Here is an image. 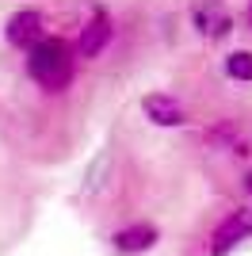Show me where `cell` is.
<instances>
[{"label":"cell","mask_w":252,"mask_h":256,"mask_svg":"<svg viewBox=\"0 0 252 256\" xmlns=\"http://www.w3.org/2000/svg\"><path fill=\"white\" fill-rule=\"evenodd\" d=\"M23 73L42 96H65L76 84V73H80L76 42H69L62 34H46L38 46L23 54Z\"/></svg>","instance_id":"1"},{"label":"cell","mask_w":252,"mask_h":256,"mask_svg":"<svg viewBox=\"0 0 252 256\" xmlns=\"http://www.w3.org/2000/svg\"><path fill=\"white\" fill-rule=\"evenodd\" d=\"M202 142L210 150H226L233 157H252V138L244 134V126L230 115H218L202 126Z\"/></svg>","instance_id":"6"},{"label":"cell","mask_w":252,"mask_h":256,"mask_svg":"<svg viewBox=\"0 0 252 256\" xmlns=\"http://www.w3.org/2000/svg\"><path fill=\"white\" fill-rule=\"evenodd\" d=\"M142 115L160 130H176V126H188L191 115H188V104L172 92H149L142 96Z\"/></svg>","instance_id":"7"},{"label":"cell","mask_w":252,"mask_h":256,"mask_svg":"<svg viewBox=\"0 0 252 256\" xmlns=\"http://www.w3.org/2000/svg\"><path fill=\"white\" fill-rule=\"evenodd\" d=\"M160 241V230L153 222H130L122 226V230H115L111 234V248H115L118 256H142L149 252V248Z\"/></svg>","instance_id":"8"},{"label":"cell","mask_w":252,"mask_h":256,"mask_svg":"<svg viewBox=\"0 0 252 256\" xmlns=\"http://www.w3.org/2000/svg\"><path fill=\"white\" fill-rule=\"evenodd\" d=\"M76 54H80V62H96V58H104L107 46L115 42V20H111V12L107 8H92L84 16L80 31H76Z\"/></svg>","instance_id":"3"},{"label":"cell","mask_w":252,"mask_h":256,"mask_svg":"<svg viewBox=\"0 0 252 256\" xmlns=\"http://www.w3.org/2000/svg\"><path fill=\"white\" fill-rule=\"evenodd\" d=\"M188 20L195 27V34L206 38V42H226L237 31V16H233V8L226 0H191Z\"/></svg>","instance_id":"2"},{"label":"cell","mask_w":252,"mask_h":256,"mask_svg":"<svg viewBox=\"0 0 252 256\" xmlns=\"http://www.w3.org/2000/svg\"><path fill=\"white\" fill-rule=\"evenodd\" d=\"M46 34H50V23H46V12L42 8H16L8 20H4V42H8L12 50H20V54L38 46Z\"/></svg>","instance_id":"4"},{"label":"cell","mask_w":252,"mask_h":256,"mask_svg":"<svg viewBox=\"0 0 252 256\" xmlns=\"http://www.w3.org/2000/svg\"><path fill=\"white\" fill-rule=\"evenodd\" d=\"M244 192H248V199H252V168L244 172Z\"/></svg>","instance_id":"11"},{"label":"cell","mask_w":252,"mask_h":256,"mask_svg":"<svg viewBox=\"0 0 252 256\" xmlns=\"http://www.w3.org/2000/svg\"><path fill=\"white\" fill-rule=\"evenodd\" d=\"M252 241V206H237L214 226V234H210V245L206 252L210 256H230L237 245Z\"/></svg>","instance_id":"5"},{"label":"cell","mask_w":252,"mask_h":256,"mask_svg":"<svg viewBox=\"0 0 252 256\" xmlns=\"http://www.w3.org/2000/svg\"><path fill=\"white\" fill-rule=\"evenodd\" d=\"M222 69H226V76L233 84H252V50H230Z\"/></svg>","instance_id":"9"},{"label":"cell","mask_w":252,"mask_h":256,"mask_svg":"<svg viewBox=\"0 0 252 256\" xmlns=\"http://www.w3.org/2000/svg\"><path fill=\"white\" fill-rule=\"evenodd\" d=\"M244 27H248V31H252V0H248V4H244Z\"/></svg>","instance_id":"10"}]
</instances>
